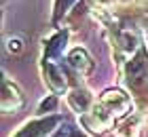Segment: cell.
Wrapping results in <instances>:
<instances>
[{
    "mask_svg": "<svg viewBox=\"0 0 148 137\" xmlns=\"http://www.w3.org/2000/svg\"><path fill=\"white\" fill-rule=\"evenodd\" d=\"M57 118H49V120H42V122H32L25 129H21L15 137H42L45 133H49V127L55 125Z\"/></svg>",
    "mask_w": 148,
    "mask_h": 137,
    "instance_id": "6da1fadb",
    "label": "cell"
},
{
    "mask_svg": "<svg viewBox=\"0 0 148 137\" xmlns=\"http://www.w3.org/2000/svg\"><path fill=\"white\" fill-rule=\"evenodd\" d=\"M70 63L74 65V67H78V70H87L89 67V59H87V55H85V51H80V49H76L72 55H70Z\"/></svg>",
    "mask_w": 148,
    "mask_h": 137,
    "instance_id": "7a4b0ae2",
    "label": "cell"
},
{
    "mask_svg": "<svg viewBox=\"0 0 148 137\" xmlns=\"http://www.w3.org/2000/svg\"><path fill=\"white\" fill-rule=\"evenodd\" d=\"M64 44H66V34H59V36H55L51 40V44L47 46V55H49V57H55V55L64 49Z\"/></svg>",
    "mask_w": 148,
    "mask_h": 137,
    "instance_id": "3957f363",
    "label": "cell"
}]
</instances>
